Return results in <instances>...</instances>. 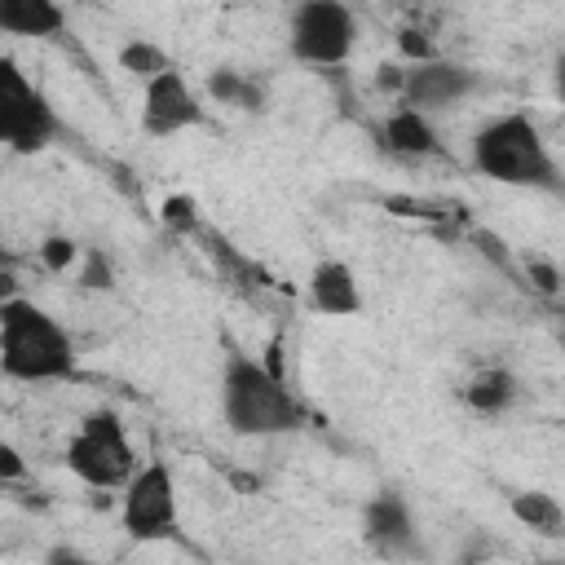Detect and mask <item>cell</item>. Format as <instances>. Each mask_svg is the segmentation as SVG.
I'll return each mask as SVG.
<instances>
[{
	"instance_id": "cell-1",
	"label": "cell",
	"mask_w": 565,
	"mask_h": 565,
	"mask_svg": "<svg viewBox=\"0 0 565 565\" xmlns=\"http://www.w3.org/2000/svg\"><path fill=\"white\" fill-rule=\"evenodd\" d=\"M216 388H221V419L238 437H282L305 424V406L296 402L287 380L274 375L260 358L230 349Z\"/></svg>"
},
{
	"instance_id": "cell-2",
	"label": "cell",
	"mask_w": 565,
	"mask_h": 565,
	"mask_svg": "<svg viewBox=\"0 0 565 565\" xmlns=\"http://www.w3.org/2000/svg\"><path fill=\"white\" fill-rule=\"evenodd\" d=\"M0 371L18 384H53L75 375L71 331L26 296L0 300Z\"/></svg>"
},
{
	"instance_id": "cell-3",
	"label": "cell",
	"mask_w": 565,
	"mask_h": 565,
	"mask_svg": "<svg viewBox=\"0 0 565 565\" xmlns=\"http://www.w3.org/2000/svg\"><path fill=\"white\" fill-rule=\"evenodd\" d=\"M472 168L481 177H490L494 185H516V190H556L561 185L556 159H552L539 124L521 110L494 115L472 137Z\"/></svg>"
},
{
	"instance_id": "cell-4",
	"label": "cell",
	"mask_w": 565,
	"mask_h": 565,
	"mask_svg": "<svg viewBox=\"0 0 565 565\" xmlns=\"http://www.w3.org/2000/svg\"><path fill=\"white\" fill-rule=\"evenodd\" d=\"M62 463L88 490H124L128 477L137 472V450L115 411H88L75 424V433L62 450Z\"/></svg>"
},
{
	"instance_id": "cell-5",
	"label": "cell",
	"mask_w": 565,
	"mask_h": 565,
	"mask_svg": "<svg viewBox=\"0 0 565 565\" xmlns=\"http://www.w3.org/2000/svg\"><path fill=\"white\" fill-rule=\"evenodd\" d=\"M57 110L18 57L0 53V146L13 154H40L57 137Z\"/></svg>"
},
{
	"instance_id": "cell-6",
	"label": "cell",
	"mask_w": 565,
	"mask_h": 565,
	"mask_svg": "<svg viewBox=\"0 0 565 565\" xmlns=\"http://www.w3.org/2000/svg\"><path fill=\"white\" fill-rule=\"evenodd\" d=\"M358 44V18L340 0H305L287 22V53L300 66H344Z\"/></svg>"
},
{
	"instance_id": "cell-7",
	"label": "cell",
	"mask_w": 565,
	"mask_h": 565,
	"mask_svg": "<svg viewBox=\"0 0 565 565\" xmlns=\"http://www.w3.org/2000/svg\"><path fill=\"white\" fill-rule=\"evenodd\" d=\"M119 521L137 543H163L177 534V477L163 459L137 463L119 499Z\"/></svg>"
},
{
	"instance_id": "cell-8",
	"label": "cell",
	"mask_w": 565,
	"mask_h": 565,
	"mask_svg": "<svg viewBox=\"0 0 565 565\" xmlns=\"http://www.w3.org/2000/svg\"><path fill=\"white\" fill-rule=\"evenodd\" d=\"M203 124H207V106L177 66L154 75L150 84H141V132L146 137L163 141V137H177V132H190Z\"/></svg>"
},
{
	"instance_id": "cell-9",
	"label": "cell",
	"mask_w": 565,
	"mask_h": 565,
	"mask_svg": "<svg viewBox=\"0 0 565 565\" xmlns=\"http://www.w3.org/2000/svg\"><path fill=\"white\" fill-rule=\"evenodd\" d=\"M362 539L384 561H419L424 556L411 503L397 490H380V494L366 499V508H362Z\"/></svg>"
},
{
	"instance_id": "cell-10",
	"label": "cell",
	"mask_w": 565,
	"mask_h": 565,
	"mask_svg": "<svg viewBox=\"0 0 565 565\" xmlns=\"http://www.w3.org/2000/svg\"><path fill=\"white\" fill-rule=\"evenodd\" d=\"M472 88H477V71H468L459 62H446V57H433V62H419V66H402L397 106H411V110L428 115V110H446V106L463 102Z\"/></svg>"
},
{
	"instance_id": "cell-11",
	"label": "cell",
	"mask_w": 565,
	"mask_h": 565,
	"mask_svg": "<svg viewBox=\"0 0 565 565\" xmlns=\"http://www.w3.org/2000/svg\"><path fill=\"white\" fill-rule=\"evenodd\" d=\"M305 305L322 318H358L362 313V287L358 274L344 260H318L305 282Z\"/></svg>"
},
{
	"instance_id": "cell-12",
	"label": "cell",
	"mask_w": 565,
	"mask_h": 565,
	"mask_svg": "<svg viewBox=\"0 0 565 565\" xmlns=\"http://www.w3.org/2000/svg\"><path fill=\"white\" fill-rule=\"evenodd\" d=\"M66 13L53 0H0V31L22 40H49L62 35Z\"/></svg>"
},
{
	"instance_id": "cell-13",
	"label": "cell",
	"mask_w": 565,
	"mask_h": 565,
	"mask_svg": "<svg viewBox=\"0 0 565 565\" xmlns=\"http://www.w3.org/2000/svg\"><path fill=\"white\" fill-rule=\"evenodd\" d=\"M384 146L402 159H424V154H437L441 141H437V128L428 124V115L411 110V106H397L388 119H384Z\"/></svg>"
},
{
	"instance_id": "cell-14",
	"label": "cell",
	"mask_w": 565,
	"mask_h": 565,
	"mask_svg": "<svg viewBox=\"0 0 565 565\" xmlns=\"http://www.w3.org/2000/svg\"><path fill=\"white\" fill-rule=\"evenodd\" d=\"M508 512H512L516 525H525V530H534L543 539H561L565 534V508L547 490H516L508 499Z\"/></svg>"
},
{
	"instance_id": "cell-15",
	"label": "cell",
	"mask_w": 565,
	"mask_h": 565,
	"mask_svg": "<svg viewBox=\"0 0 565 565\" xmlns=\"http://www.w3.org/2000/svg\"><path fill=\"white\" fill-rule=\"evenodd\" d=\"M516 397H521V384H516V375L503 371V366L477 371V375L468 380V388H463V402H468L477 415H503Z\"/></svg>"
},
{
	"instance_id": "cell-16",
	"label": "cell",
	"mask_w": 565,
	"mask_h": 565,
	"mask_svg": "<svg viewBox=\"0 0 565 565\" xmlns=\"http://www.w3.org/2000/svg\"><path fill=\"white\" fill-rule=\"evenodd\" d=\"M207 97L234 110H265V88L247 71H234V66H216L207 75Z\"/></svg>"
},
{
	"instance_id": "cell-17",
	"label": "cell",
	"mask_w": 565,
	"mask_h": 565,
	"mask_svg": "<svg viewBox=\"0 0 565 565\" xmlns=\"http://www.w3.org/2000/svg\"><path fill=\"white\" fill-rule=\"evenodd\" d=\"M119 71H128L137 84H150L154 75H163V71H172V57L154 44V40H128L124 49H119Z\"/></svg>"
},
{
	"instance_id": "cell-18",
	"label": "cell",
	"mask_w": 565,
	"mask_h": 565,
	"mask_svg": "<svg viewBox=\"0 0 565 565\" xmlns=\"http://www.w3.org/2000/svg\"><path fill=\"white\" fill-rule=\"evenodd\" d=\"M79 256H84V247H79L71 234H49V238L40 243V260H44L49 274H71V269L79 265Z\"/></svg>"
},
{
	"instance_id": "cell-19",
	"label": "cell",
	"mask_w": 565,
	"mask_h": 565,
	"mask_svg": "<svg viewBox=\"0 0 565 565\" xmlns=\"http://www.w3.org/2000/svg\"><path fill=\"white\" fill-rule=\"evenodd\" d=\"M159 216H163V225H168L172 234H190V230L199 225V207H194L190 194H168L163 207H159Z\"/></svg>"
},
{
	"instance_id": "cell-20",
	"label": "cell",
	"mask_w": 565,
	"mask_h": 565,
	"mask_svg": "<svg viewBox=\"0 0 565 565\" xmlns=\"http://www.w3.org/2000/svg\"><path fill=\"white\" fill-rule=\"evenodd\" d=\"M397 53L406 57L402 66H419V62L441 57V53H437V44H433V40H428L419 26H402V31H397Z\"/></svg>"
},
{
	"instance_id": "cell-21",
	"label": "cell",
	"mask_w": 565,
	"mask_h": 565,
	"mask_svg": "<svg viewBox=\"0 0 565 565\" xmlns=\"http://www.w3.org/2000/svg\"><path fill=\"white\" fill-rule=\"evenodd\" d=\"M110 260L102 252H84L79 256V287H110Z\"/></svg>"
},
{
	"instance_id": "cell-22",
	"label": "cell",
	"mask_w": 565,
	"mask_h": 565,
	"mask_svg": "<svg viewBox=\"0 0 565 565\" xmlns=\"http://www.w3.org/2000/svg\"><path fill=\"white\" fill-rule=\"evenodd\" d=\"M525 269H530L534 291H543V296H556V291H561V269H556L547 256H530V260H525Z\"/></svg>"
},
{
	"instance_id": "cell-23",
	"label": "cell",
	"mask_w": 565,
	"mask_h": 565,
	"mask_svg": "<svg viewBox=\"0 0 565 565\" xmlns=\"http://www.w3.org/2000/svg\"><path fill=\"white\" fill-rule=\"evenodd\" d=\"M26 477V459H22V450L13 446V441H0V490L4 486H18Z\"/></svg>"
},
{
	"instance_id": "cell-24",
	"label": "cell",
	"mask_w": 565,
	"mask_h": 565,
	"mask_svg": "<svg viewBox=\"0 0 565 565\" xmlns=\"http://www.w3.org/2000/svg\"><path fill=\"white\" fill-rule=\"evenodd\" d=\"M44 565H102V561L84 556V552H79V547H71V543H57V547H49V552H44Z\"/></svg>"
},
{
	"instance_id": "cell-25",
	"label": "cell",
	"mask_w": 565,
	"mask_h": 565,
	"mask_svg": "<svg viewBox=\"0 0 565 565\" xmlns=\"http://www.w3.org/2000/svg\"><path fill=\"white\" fill-rule=\"evenodd\" d=\"M375 84H380L384 93H393V97H397V93H402V62H393V66L384 62V66L375 71Z\"/></svg>"
}]
</instances>
